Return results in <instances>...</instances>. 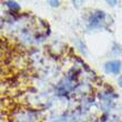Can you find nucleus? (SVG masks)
Wrapping results in <instances>:
<instances>
[{
    "label": "nucleus",
    "instance_id": "nucleus-1",
    "mask_svg": "<svg viewBox=\"0 0 122 122\" xmlns=\"http://www.w3.org/2000/svg\"><path fill=\"white\" fill-rule=\"evenodd\" d=\"M106 70L109 73L118 74L121 70V62L120 61H110L106 63Z\"/></svg>",
    "mask_w": 122,
    "mask_h": 122
},
{
    "label": "nucleus",
    "instance_id": "nucleus-2",
    "mask_svg": "<svg viewBox=\"0 0 122 122\" xmlns=\"http://www.w3.org/2000/svg\"><path fill=\"white\" fill-rule=\"evenodd\" d=\"M8 6H9L10 8H16V9H19V6H18L16 2H8Z\"/></svg>",
    "mask_w": 122,
    "mask_h": 122
},
{
    "label": "nucleus",
    "instance_id": "nucleus-3",
    "mask_svg": "<svg viewBox=\"0 0 122 122\" xmlns=\"http://www.w3.org/2000/svg\"><path fill=\"white\" fill-rule=\"evenodd\" d=\"M118 82H119V86L122 88V76L119 78V81H118Z\"/></svg>",
    "mask_w": 122,
    "mask_h": 122
}]
</instances>
